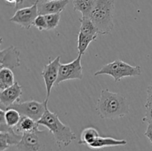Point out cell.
<instances>
[{
    "instance_id": "cell-25",
    "label": "cell",
    "mask_w": 152,
    "mask_h": 151,
    "mask_svg": "<svg viewBox=\"0 0 152 151\" xmlns=\"http://www.w3.org/2000/svg\"><path fill=\"white\" fill-rule=\"evenodd\" d=\"M145 113L142 118V121L148 124H152V105H145Z\"/></svg>"
},
{
    "instance_id": "cell-11",
    "label": "cell",
    "mask_w": 152,
    "mask_h": 151,
    "mask_svg": "<svg viewBox=\"0 0 152 151\" xmlns=\"http://www.w3.org/2000/svg\"><path fill=\"white\" fill-rule=\"evenodd\" d=\"M19 50L16 47L10 45L0 50V68H13L20 66Z\"/></svg>"
},
{
    "instance_id": "cell-26",
    "label": "cell",
    "mask_w": 152,
    "mask_h": 151,
    "mask_svg": "<svg viewBox=\"0 0 152 151\" xmlns=\"http://www.w3.org/2000/svg\"><path fill=\"white\" fill-rule=\"evenodd\" d=\"M145 104L152 105V81L147 88V99Z\"/></svg>"
},
{
    "instance_id": "cell-1",
    "label": "cell",
    "mask_w": 152,
    "mask_h": 151,
    "mask_svg": "<svg viewBox=\"0 0 152 151\" xmlns=\"http://www.w3.org/2000/svg\"><path fill=\"white\" fill-rule=\"evenodd\" d=\"M96 112L102 119L114 120L126 116L130 112L127 99L121 93L102 89L97 100Z\"/></svg>"
},
{
    "instance_id": "cell-4",
    "label": "cell",
    "mask_w": 152,
    "mask_h": 151,
    "mask_svg": "<svg viewBox=\"0 0 152 151\" xmlns=\"http://www.w3.org/2000/svg\"><path fill=\"white\" fill-rule=\"evenodd\" d=\"M114 0H97L89 18L98 29L99 34L107 35L114 29Z\"/></svg>"
},
{
    "instance_id": "cell-12",
    "label": "cell",
    "mask_w": 152,
    "mask_h": 151,
    "mask_svg": "<svg viewBox=\"0 0 152 151\" xmlns=\"http://www.w3.org/2000/svg\"><path fill=\"white\" fill-rule=\"evenodd\" d=\"M70 0H55L38 3V11L39 15L60 13L65 9Z\"/></svg>"
},
{
    "instance_id": "cell-29",
    "label": "cell",
    "mask_w": 152,
    "mask_h": 151,
    "mask_svg": "<svg viewBox=\"0 0 152 151\" xmlns=\"http://www.w3.org/2000/svg\"><path fill=\"white\" fill-rule=\"evenodd\" d=\"M4 1H5V2H7V4H15L16 0H4Z\"/></svg>"
},
{
    "instance_id": "cell-15",
    "label": "cell",
    "mask_w": 152,
    "mask_h": 151,
    "mask_svg": "<svg viewBox=\"0 0 152 151\" xmlns=\"http://www.w3.org/2000/svg\"><path fill=\"white\" fill-rule=\"evenodd\" d=\"M39 126V124L38 121L29 117L22 116L17 125L13 127V130L18 134L23 135L25 133H30L38 130Z\"/></svg>"
},
{
    "instance_id": "cell-30",
    "label": "cell",
    "mask_w": 152,
    "mask_h": 151,
    "mask_svg": "<svg viewBox=\"0 0 152 151\" xmlns=\"http://www.w3.org/2000/svg\"><path fill=\"white\" fill-rule=\"evenodd\" d=\"M47 1H55V0H47Z\"/></svg>"
},
{
    "instance_id": "cell-8",
    "label": "cell",
    "mask_w": 152,
    "mask_h": 151,
    "mask_svg": "<svg viewBox=\"0 0 152 151\" xmlns=\"http://www.w3.org/2000/svg\"><path fill=\"white\" fill-rule=\"evenodd\" d=\"M60 56H58L53 60L45 65L43 68L41 75L44 79L46 88V100L48 101L53 87H54L59 75V66H60Z\"/></svg>"
},
{
    "instance_id": "cell-24",
    "label": "cell",
    "mask_w": 152,
    "mask_h": 151,
    "mask_svg": "<svg viewBox=\"0 0 152 151\" xmlns=\"http://www.w3.org/2000/svg\"><path fill=\"white\" fill-rule=\"evenodd\" d=\"M37 3H39V0H16L15 3V10L31 7Z\"/></svg>"
},
{
    "instance_id": "cell-5",
    "label": "cell",
    "mask_w": 152,
    "mask_h": 151,
    "mask_svg": "<svg viewBox=\"0 0 152 151\" xmlns=\"http://www.w3.org/2000/svg\"><path fill=\"white\" fill-rule=\"evenodd\" d=\"M142 74V68L139 65L132 66L120 59L103 65L100 70L95 72L94 76L108 75L114 78L116 82L120 81L126 77H135Z\"/></svg>"
},
{
    "instance_id": "cell-17",
    "label": "cell",
    "mask_w": 152,
    "mask_h": 151,
    "mask_svg": "<svg viewBox=\"0 0 152 151\" xmlns=\"http://www.w3.org/2000/svg\"><path fill=\"white\" fill-rule=\"evenodd\" d=\"M80 22L81 23L80 32L96 39L97 36L99 35V31L90 18L82 16L80 19Z\"/></svg>"
},
{
    "instance_id": "cell-27",
    "label": "cell",
    "mask_w": 152,
    "mask_h": 151,
    "mask_svg": "<svg viewBox=\"0 0 152 151\" xmlns=\"http://www.w3.org/2000/svg\"><path fill=\"white\" fill-rule=\"evenodd\" d=\"M145 136L148 139L152 145V124H148L146 130L145 132Z\"/></svg>"
},
{
    "instance_id": "cell-20",
    "label": "cell",
    "mask_w": 152,
    "mask_h": 151,
    "mask_svg": "<svg viewBox=\"0 0 152 151\" xmlns=\"http://www.w3.org/2000/svg\"><path fill=\"white\" fill-rule=\"evenodd\" d=\"M4 110V120L9 127L13 128L20 121L22 115L16 110L13 108H7Z\"/></svg>"
},
{
    "instance_id": "cell-18",
    "label": "cell",
    "mask_w": 152,
    "mask_h": 151,
    "mask_svg": "<svg viewBox=\"0 0 152 151\" xmlns=\"http://www.w3.org/2000/svg\"><path fill=\"white\" fill-rule=\"evenodd\" d=\"M99 136V132L94 127H86L82 131L81 135H80V139L79 140L78 143L80 144L86 145V146L88 147L91 144L94 142Z\"/></svg>"
},
{
    "instance_id": "cell-16",
    "label": "cell",
    "mask_w": 152,
    "mask_h": 151,
    "mask_svg": "<svg viewBox=\"0 0 152 151\" xmlns=\"http://www.w3.org/2000/svg\"><path fill=\"white\" fill-rule=\"evenodd\" d=\"M97 0H73L75 11L82 13L83 17H88Z\"/></svg>"
},
{
    "instance_id": "cell-19",
    "label": "cell",
    "mask_w": 152,
    "mask_h": 151,
    "mask_svg": "<svg viewBox=\"0 0 152 151\" xmlns=\"http://www.w3.org/2000/svg\"><path fill=\"white\" fill-rule=\"evenodd\" d=\"M15 81L14 75L11 69L7 68H0V90L13 85Z\"/></svg>"
},
{
    "instance_id": "cell-2",
    "label": "cell",
    "mask_w": 152,
    "mask_h": 151,
    "mask_svg": "<svg viewBox=\"0 0 152 151\" xmlns=\"http://www.w3.org/2000/svg\"><path fill=\"white\" fill-rule=\"evenodd\" d=\"M16 146L22 151H61L62 146L49 130H36L22 135Z\"/></svg>"
},
{
    "instance_id": "cell-3",
    "label": "cell",
    "mask_w": 152,
    "mask_h": 151,
    "mask_svg": "<svg viewBox=\"0 0 152 151\" xmlns=\"http://www.w3.org/2000/svg\"><path fill=\"white\" fill-rule=\"evenodd\" d=\"M39 125L45 127L53 135L58 143L67 147L77 139L75 133L70 127L63 124L59 119L58 114L53 113L48 109V105L42 118L38 121Z\"/></svg>"
},
{
    "instance_id": "cell-14",
    "label": "cell",
    "mask_w": 152,
    "mask_h": 151,
    "mask_svg": "<svg viewBox=\"0 0 152 151\" xmlns=\"http://www.w3.org/2000/svg\"><path fill=\"white\" fill-rule=\"evenodd\" d=\"M22 135L18 134L14 130L9 132H0V151H4L7 148L19 144Z\"/></svg>"
},
{
    "instance_id": "cell-10",
    "label": "cell",
    "mask_w": 152,
    "mask_h": 151,
    "mask_svg": "<svg viewBox=\"0 0 152 151\" xmlns=\"http://www.w3.org/2000/svg\"><path fill=\"white\" fill-rule=\"evenodd\" d=\"M22 96V87L16 81L10 87L0 92V107L7 109L15 103L19 102Z\"/></svg>"
},
{
    "instance_id": "cell-28",
    "label": "cell",
    "mask_w": 152,
    "mask_h": 151,
    "mask_svg": "<svg viewBox=\"0 0 152 151\" xmlns=\"http://www.w3.org/2000/svg\"><path fill=\"white\" fill-rule=\"evenodd\" d=\"M4 151H22L17 146H13V147H10L7 148V150Z\"/></svg>"
},
{
    "instance_id": "cell-22",
    "label": "cell",
    "mask_w": 152,
    "mask_h": 151,
    "mask_svg": "<svg viewBox=\"0 0 152 151\" xmlns=\"http://www.w3.org/2000/svg\"><path fill=\"white\" fill-rule=\"evenodd\" d=\"M45 16L46 22H47V30H53L58 27L60 21V13H53V14L45 15Z\"/></svg>"
},
{
    "instance_id": "cell-7",
    "label": "cell",
    "mask_w": 152,
    "mask_h": 151,
    "mask_svg": "<svg viewBox=\"0 0 152 151\" xmlns=\"http://www.w3.org/2000/svg\"><path fill=\"white\" fill-rule=\"evenodd\" d=\"M82 56H83L81 55H78V56L72 62L67 64H61L55 86L59 85L60 83L68 80L83 79V68L81 63Z\"/></svg>"
},
{
    "instance_id": "cell-21",
    "label": "cell",
    "mask_w": 152,
    "mask_h": 151,
    "mask_svg": "<svg viewBox=\"0 0 152 151\" xmlns=\"http://www.w3.org/2000/svg\"><path fill=\"white\" fill-rule=\"evenodd\" d=\"M94 38L89 36L85 35L83 33L79 31L78 36H77V50H78V55H83L86 53L88 47L91 42L95 41Z\"/></svg>"
},
{
    "instance_id": "cell-6",
    "label": "cell",
    "mask_w": 152,
    "mask_h": 151,
    "mask_svg": "<svg viewBox=\"0 0 152 151\" xmlns=\"http://www.w3.org/2000/svg\"><path fill=\"white\" fill-rule=\"evenodd\" d=\"M48 100L39 102L35 100L27 101L24 102H17L7 108H13L16 110L22 116L29 117L35 121H38L45 111V107L48 105Z\"/></svg>"
},
{
    "instance_id": "cell-13",
    "label": "cell",
    "mask_w": 152,
    "mask_h": 151,
    "mask_svg": "<svg viewBox=\"0 0 152 151\" xmlns=\"http://www.w3.org/2000/svg\"><path fill=\"white\" fill-rule=\"evenodd\" d=\"M127 144V141L124 139H117L111 137H102L99 136L94 142L91 144L88 147L92 150H99L111 147L124 146Z\"/></svg>"
},
{
    "instance_id": "cell-23",
    "label": "cell",
    "mask_w": 152,
    "mask_h": 151,
    "mask_svg": "<svg viewBox=\"0 0 152 151\" xmlns=\"http://www.w3.org/2000/svg\"><path fill=\"white\" fill-rule=\"evenodd\" d=\"M34 25L39 30V31L47 30V22H46L45 16V15H39L37 16L34 20Z\"/></svg>"
},
{
    "instance_id": "cell-9",
    "label": "cell",
    "mask_w": 152,
    "mask_h": 151,
    "mask_svg": "<svg viewBox=\"0 0 152 151\" xmlns=\"http://www.w3.org/2000/svg\"><path fill=\"white\" fill-rule=\"evenodd\" d=\"M38 15V3H37L31 7L16 10L14 15L10 19V22L28 30L34 25V20Z\"/></svg>"
}]
</instances>
